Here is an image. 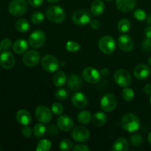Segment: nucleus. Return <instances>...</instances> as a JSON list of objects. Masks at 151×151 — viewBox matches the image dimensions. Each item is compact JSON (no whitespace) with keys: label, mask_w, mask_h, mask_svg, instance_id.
<instances>
[{"label":"nucleus","mask_w":151,"mask_h":151,"mask_svg":"<svg viewBox=\"0 0 151 151\" xmlns=\"http://www.w3.org/2000/svg\"><path fill=\"white\" fill-rule=\"evenodd\" d=\"M16 120L19 123L23 125H27L30 123L32 120V116L30 113L25 109H21L16 114Z\"/></svg>","instance_id":"21"},{"label":"nucleus","mask_w":151,"mask_h":151,"mask_svg":"<svg viewBox=\"0 0 151 151\" xmlns=\"http://www.w3.org/2000/svg\"><path fill=\"white\" fill-rule=\"evenodd\" d=\"M128 140L124 137H120L114 142L112 150L114 151H126L128 150Z\"/></svg>","instance_id":"24"},{"label":"nucleus","mask_w":151,"mask_h":151,"mask_svg":"<svg viewBox=\"0 0 151 151\" xmlns=\"http://www.w3.org/2000/svg\"><path fill=\"white\" fill-rule=\"evenodd\" d=\"M58 127L63 131H71L74 127V122L67 115H61L57 119Z\"/></svg>","instance_id":"16"},{"label":"nucleus","mask_w":151,"mask_h":151,"mask_svg":"<svg viewBox=\"0 0 151 151\" xmlns=\"http://www.w3.org/2000/svg\"><path fill=\"white\" fill-rule=\"evenodd\" d=\"M145 35L146 36V38H151V26H148L144 30Z\"/></svg>","instance_id":"46"},{"label":"nucleus","mask_w":151,"mask_h":151,"mask_svg":"<svg viewBox=\"0 0 151 151\" xmlns=\"http://www.w3.org/2000/svg\"><path fill=\"white\" fill-rule=\"evenodd\" d=\"M134 75L138 80L147 79L150 75V69L145 64H139L134 70Z\"/></svg>","instance_id":"18"},{"label":"nucleus","mask_w":151,"mask_h":151,"mask_svg":"<svg viewBox=\"0 0 151 151\" xmlns=\"http://www.w3.org/2000/svg\"><path fill=\"white\" fill-rule=\"evenodd\" d=\"M73 147V143L72 141L69 139H63L59 144V147L61 150L69 151Z\"/></svg>","instance_id":"36"},{"label":"nucleus","mask_w":151,"mask_h":151,"mask_svg":"<svg viewBox=\"0 0 151 151\" xmlns=\"http://www.w3.org/2000/svg\"><path fill=\"white\" fill-rule=\"evenodd\" d=\"M46 16L50 22L60 23L65 19V12L59 6L52 5L46 10Z\"/></svg>","instance_id":"2"},{"label":"nucleus","mask_w":151,"mask_h":151,"mask_svg":"<svg viewBox=\"0 0 151 151\" xmlns=\"http://www.w3.org/2000/svg\"><path fill=\"white\" fill-rule=\"evenodd\" d=\"M30 25L28 21L25 19H19L16 22V28L21 32H26L29 29Z\"/></svg>","instance_id":"27"},{"label":"nucleus","mask_w":151,"mask_h":151,"mask_svg":"<svg viewBox=\"0 0 151 151\" xmlns=\"http://www.w3.org/2000/svg\"><path fill=\"white\" fill-rule=\"evenodd\" d=\"M66 49L70 52H75L81 49V45L75 41H68L66 44Z\"/></svg>","instance_id":"34"},{"label":"nucleus","mask_w":151,"mask_h":151,"mask_svg":"<svg viewBox=\"0 0 151 151\" xmlns=\"http://www.w3.org/2000/svg\"><path fill=\"white\" fill-rule=\"evenodd\" d=\"M15 65V58L9 51H4L0 54V66L4 69H10Z\"/></svg>","instance_id":"13"},{"label":"nucleus","mask_w":151,"mask_h":151,"mask_svg":"<svg viewBox=\"0 0 151 151\" xmlns=\"http://www.w3.org/2000/svg\"><path fill=\"white\" fill-rule=\"evenodd\" d=\"M142 47L145 51L150 52L151 51V38H147L143 41Z\"/></svg>","instance_id":"41"},{"label":"nucleus","mask_w":151,"mask_h":151,"mask_svg":"<svg viewBox=\"0 0 151 151\" xmlns=\"http://www.w3.org/2000/svg\"><path fill=\"white\" fill-rule=\"evenodd\" d=\"M22 135L24 136L25 137H29V136L31 135V134H32V130H31V128H29V127L25 125V126L22 128Z\"/></svg>","instance_id":"43"},{"label":"nucleus","mask_w":151,"mask_h":151,"mask_svg":"<svg viewBox=\"0 0 151 151\" xmlns=\"http://www.w3.org/2000/svg\"><path fill=\"white\" fill-rule=\"evenodd\" d=\"M82 77L84 81L89 83H97L101 79L100 72L93 67L85 68L83 70Z\"/></svg>","instance_id":"8"},{"label":"nucleus","mask_w":151,"mask_h":151,"mask_svg":"<svg viewBox=\"0 0 151 151\" xmlns=\"http://www.w3.org/2000/svg\"><path fill=\"white\" fill-rule=\"evenodd\" d=\"M27 10V3L25 0H13L9 4L8 10L13 16L23 15Z\"/></svg>","instance_id":"4"},{"label":"nucleus","mask_w":151,"mask_h":151,"mask_svg":"<svg viewBox=\"0 0 151 151\" xmlns=\"http://www.w3.org/2000/svg\"><path fill=\"white\" fill-rule=\"evenodd\" d=\"M147 62H148V63H149V64H150V66H151V57L149 58H148V60H147Z\"/></svg>","instance_id":"52"},{"label":"nucleus","mask_w":151,"mask_h":151,"mask_svg":"<svg viewBox=\"0 0 151 151\" xmlns=\"http://www.w3.org/2000/svg\"><path fill=\"white\" fill-rule=\"evenodd\" d=\"M118 47L124 52H131L134 48V41L128 35H122L117 40Z\"/></svg>","instance_id":"15"},{"label":"nucleus","mask_w":151,"mask_h":151,"mask_svg":"<svg viewBox=\"0 0 151 151\" xmlns=\"http://www.w3.org/2000/svg\"><path fill=\"white\" fill-rule=\"evenodd\" d=\"M47 1L50 3H55V2H58V1H60V0H47Z\"/></svg>","instance_id":"51"},{"label":"nucleus","mask_w":151,"mask_h":151,"mask_svg":"<svg viewBox=\"0 0 151 151\" xmlns=\"http://www.w3.org/2000/svg\"><path fill=\"white\" fill-rule=\"evenodd\" d=\"M44 20V15L42 12H35L31 16V22L34 24H40Z\"/></svg>","instance_id":"31"},{"label":"nucleus","mask_w":151,"mask_h":151,"mask_svg":"<svg viewBox=\"0 0 151 151\" xmlns=\"http://www.w3.org/2000/svg\"><path fill=\"white\" fill-rule=\"evenodd\" d=\"M90 25H91V27L94 29H98L100 27V23L99 21L94 19V20H91L90 22Z\"/></svg>","instance_id":"45"},{"label":"nucleus","mask_w":151,"mask_h":151,"mask_svg":"<svg viewBox=\"0 0 151 151\" xmlns=\"http://www.w3.org/2000/svg\"><path fill=\"white\" fill-rule=\"evenodd\" d=\"M74 151H88L90 150V148L86 146V145L83 144H80L77 145L75 147L73 148Z\"/></svg>","instance_id":"42"},{"label":"nucleus","mask_w":151,"mask_h":151,"mask_svg":"<svg viewBox=\"0 0 151 151\" xmlns=\"http://www.w3.org/2000/svg\"><path fill=\"white\" fill-rule=\"evenodd\" d=\"M121 126L128 132H135L140 127V120L137 115L127 114L121 119Z\"/></svg>","instance_id":"1"},{"label":"nucleus","mask_w":151,"mask_h":151,"mask_svg":"<svg viewBox=\"0 0 151 151\" xmlns=\"http://www.w3.org/2000/svg\"><path fill=\"white\" fill-rule=\"evenodd\" d=\"M117 106V100L112 94H107L102 97L100 100V108L106 112H110L114 110Z\"/></svg>","instance_id":"6"},{"label":"nucleus","mask_w":151,"mask_h":151,"mask_svg":"<svg viewBox=\"0 0 151 151\" xmlns=\"http://www.w3.org/2000/svg\"><path fill=\"white\" fill-rule=\"evenodd\" d=\"M1 46H0V51H1Z\"/></svg>","instance_id":"54"},{"label":"nucleus","mask_w":151,"mask_h":151,"mask_svg":"<svg viewBox=\"0 0 151 151\" xmlns=\"http://www.w3.org/2000/svg\"><path fill=\"white\" fill-rule=\"evenodd\" d=\"M131 22L126 19H122L118 23V29L121 33H126L131 29Z\"/></svg>","instance_id":"28"},{"label":"nucleus","mask_w":151,"mask_h":151,"mask_svg":"<svg viewBox=\"0 0 151 151\" xmlns=\"http://www.w3.org/2000/svg\"><path fill=\"white\" fill-rule=\"evenodd\" d=\"M114 79L115 83L120 87H127L131 84V76L128 71L125 69H117L114 72Z\"/></svg>","instance_id":"5"},{"label":"nucleus","mask_w":151,"mask_h":151,"mask_svg":"<svg viewBox=\"0 0 151 151\" xmlns=\"http://www.w3.org/2000/svg\"><path fill=\"white\" fill-rule=\"evenodd\" d=\"M52 111L56 115H60L63 111V106L59 103H53L52 106Z\"/></svg>","instance_id":"38"},{"label":"nucleus","mask_w":151,"mask_h":151,"mask_svg":"<svg viewBox=\"0 0 151 151\" xmlns=\"http://www.w3.org/2000/svg\"><path fill=\"white\" fill-rule=\"evenodd\" d=\"M144 91L147 94H150V95H151V84L147 83L145 86Z\"/></svg>","instance_id":"47"},{"label":"nucleus","mask_w":151,"mask_h":151,"mask_svg":"<svg viewBox=\"0 0 151 151\" xmlns=\"http://www.w3.org/2000/svg\"><path fill=\"white\" fill-rule=\"evenodd\" d=\"M92 122L95 126H102L107 122V116L103 112H97L93 116Z\"/></svg>","instance_id":"26"},{"label":"nucleus","mask_w":151,"mask_h":151,"mask_svg":"<svg viewBox=\"0 0 151 151\" xmlns=\"http://www.w3.org/2000/svg\"><path fill=\"white\" fill-rule=\"evenodd\" d=\"M66 81H67V79H66V73L64 72H63V71H58V72H57L55 74L52 78L53 83L57 87L63 86L66 83Z\"/></svg>","instance_id":"25"},{"label":"nucleus","mask_w":151,"mask_h":151,"mask_svg":"<svg viewBox=\"0 0 151 151\" xmlns=\"http://www.w3.org/2000/svg\"><path fill=\"white\" fill-rule=\"evenodd\" d=\"M41 66H42L43 69L47 72H54L58 69L60 64H59V61L56 58L48 55L44 56L42 58Z\"/></svg>","instance_id":"7"},{"label":"nucleus","mask_w":151,"mask_h":151,"mask_svg":"<svg viewBox=\"0 0 151 151\" xmlns=\"http://www.w3.org/2000/svg\"><path fill=\"white\" fill-rule=\"evenodd\" d=\"M105 10V4L102 0H94L91 5V12L94 16H99Z\"/></svg>","instance_id":"22"},{"label":"nucleus","mask_w":151,"mask_h":151,"mask_svg":"<svg viewBox=\"0 0 151 151\" xmlns=\"http://www.w3.org/2000/svg\"><path fill=\"white\" fill-rule=\"evenodd\" d=\"M100 75H101L102 76H104V77L108 76V75H109V69H106V68H103V69L100 70Z\"/></svg>","instance_id":"48"},{"label":"nucleus","mask_w":151,"mask_h":151,"mask_svg":"<svg viewBox=\"0 0 151 151\" xmlns=\"http://www.w3.org/2000/svg\"><path fill=\"white\" fill-rule=\"evenodd\" d=\"M116 41L111 36H103L98 41L99 49L106 55L112 54L116 50Z\"/></svg>","instance_id":"3"},{"label":"nucleus","mask_w":151,"mask_h":151,"mask_svg":"<svg viewBox=\"0 0 151 151\" xmlns=\"http://www.w3.org/2000/svg\"><path fill=\"white\" fill-rule=\"evenodd\" d=\"M27 42L22 38H19L16 40L13 44V50L17 54H22L27 50Z\"/></svg>","instance_id":"23"},{"label":"nucleus","mask_w":151,"mask_h":151,"mask_svg":"<svg viewBox=\"0 0 151 151\" xmlns=\"http://www.w3.org/2000/svg\"><path fill=\"white\" fill-rule=\"evenodd\" d=\"M107 1H109V0H107Z\"/></svg>","instance_id":"55"},{"label":"nucleus","mask_w":151,"mask_h":151,"mask_svg":"<svg viewBox=\"0 0 151 151\" xmlns=\"http://www.w3.org/2000/svg\"><path fill=\"white\" fill-rule=\"evenodd\" d=\"M131 142L134 146H139L142 143V137L138 134H133L131 137Z\"/></svg>","instance_id":"37"},{"label":"nucleus","mask_w":151,"mask_h":151,"mask_svg":"<svg viewBox=\"0 0 151 151\" xmlns=\"http://www.w3.org/2000/svg\"><path fill=\"white\" fill-rule=\"evenodd\" d=\"M35 116L41 123H47L50 122L52 117V111L47 106H39L35 110Z\"/></svg>","instance_id":"11"},{"label":"nucleus","mask_w":151,"mask_h":151,"mask_svg":"<svg viewBox=\"0 0 151 151\" xmlns=\"http://www.w3.org/2000/svg\"><path fill=\"white\" fill-rule=\"evenodd\" d=\"M150 104H151V95H150Z\"/></svg>","instance_id":"53"},{"label":"nucleus","mask_w":151,"mask_h":151,"mask_svg":"<svg viewBox=\"0 0 151 151\" xmlns=\"http://www.w3.org/2000/svg\"><path fill=\"white\" fill-rule=\"evenodd\" d=\"M69 91L65 88H59L55 92L56 98L60 100H66L69 97Z\"/></svg>","instance_id":"35"},{"label":"nucleus","mask_w":151,"mask_h":151,"mask_svg":"<svg viewBox=\"0 0 151 151\" xmlns=\"http://www.w3.org/2000/svg\"><path fill=\"white\" fill-rule=\"evenodd\" d=\"M72 102L74 106L78 109H83L86 107L88 103V98L83 93L78 91L75 92L72 97Z\"/></svg>","instance_id":"17"},{"label":"nucleus","mask_w":151,"mask_h":151,"mask_svg":"<svg viewBox=\"0 0 151 151\" xmlns=\"http://www.w3.org/2000/svg\"><path fill=\"white\" fill-rule=\"evenodd\" d=\"M72 21L77 25H86L91 21V16L86 10H78L72 15Z\"/></svg>","instance_id":"9"},{"label":"nucleus","mask_w":151,"mask_h":151,"mask_svg":"<svg viewBox=\"0 0 151 151\" xmlns=\"http://www.w3.org/2000/svg\"><path fill=\"white\" fill-rule=\"evenodd\" d=\"M51 142L47 139H42L38 142L36 147V151H48L51 148Z\"/></svg>","instance_id":"30"},{"label":"nucleus","mask_w":151,"mask_h":151,"mask_svg":"<svg viewBox=\"0 0 151 151\" xmlns=\"http://www.w3.org/2000/svg\"><path fill=\"white\" fill-rule=\"evenodd\" d=\"M72 137L75 141L83 142L87 141L90 137V132L88 128L83 126H78L73 130Z\"/></svg>","instance_id":"12"},{"label":"nucleus","mask_w":151,"mask_h":151,"mask_svg":"<svg viewBox=\"0 0 151 151\" xmlns=\"http://www.w3.org/2000/svg\"><path fill=\"white\" fill-rule=\"evenodd\" d=\"M147 23L150 26H151V14L149 15L147 17Z\"/></svg>","instance_id":"49"},{"label":"nucleus","mask_w":151,"mask_h":151,"mask_svg":"<svg viewBox=\"0 0 151 151\" xmlns=\"http://www.w3.org/2000/svg\"><path fill=\"white\" fill-rule=\"evenodd\" d=\"M147 140H148V142L151 145V132L148 134V137H147Z\"/></svg>","instance_id":"50"},{"label":"nucleus","mask_w":151,"mask_h":151,"mask_svg":"<svg viewBox=\"0 0 151 151\" xmlns=\"http://www.w3.org/2000/svg\"><path fill=\"white\" fill-rule=\"evenodd\" d=\"M0 46H1V48L3 49V50H8V49H10L12 46L11 40L9 39V38H4V39H3L2 41H1V42H0Z\"/></svg>","instance_id":"40"},{"label":"nucleus","mask_w":151,"mask_h":151,"mask_svg":"<svg viewBox=\"0 0 151 151\" xmlns=\"http://www.w3.org/2000/svg\"><path fill=\"white\" fill-rule=\"evenodd\" d=\"M45 40V33L42 30H35L29 36L28 42L32 48H39L44 44Z\"/></svg>","instance_id":"10"},{"label":"nucleus","mask_w":151,"mask_h":151,"mask_svg":"<svg viewBox=\"0 0 151 151\" xmlns=\"http://www.w3.org/2000/svg\"><path fill=\"white\" fill-rule=\"evenodd\" d=\"M137 4V0H116V6L117 9L124 13L131 11Z\"/></svg>","instance_id":"19"},{"label":"nucleus","mask_w":151,"mask_h":151,"mask_svg":"<svg viewBox=\"0 0 151 151\" xmlns=\"http://www.w3.org/2000/svg\"><path fill=\"white\" fill-rule=\"evenodd\" d=\"M122 97L126 101H131L134 97V90L130 88L125 87L122 91Z\"/></svg>","instance_id":"32"},{"label":"nucleus","mask_w":151,"mask_h":151,"mask_svg":"<svg viewBox=\"0 0 151 151\" xmlns=\"http://www.w3.org/2000/svg\"><path fill=\"white\" fill-rule=\"evenodd\" d=\"M91 119V115L90 112L87 111H82L78 115V120L80 123L87 124L90 122Z\"/></svg>","instance_id":"29"},{"label":"nucleus","mask_w":151,"mask_h":151,"mask_svg":"<svg viewBox=\"0 0 151 151\" xmlns=\"http://www.w3.org/2000/svg\"><path fill=\"white\" fill-rule=\"evenodd\" d=\"M67 85L68 87L71 90L76 91V90L80 89L83 86V81L82 78L78 75H70L67 79Z\"/></svg>","instance_id":"20"},{"label":"nucleus","mask_w":151,"mask_h":151,"mask_svg":"<svg viewBox=\"0 0 151 151\" xmlns=\"http://www.w3.org/2000/svg\"><path fill=\"white\" fill-rule=\"evenodd\" d=\"M46 132V127L41 123L36 124L33 128V134L36 137H41L44 135Z\"/></svg>","instance_id":"33"},{"label":"nucleus","mask_w":151,"mask_h":151,"mask_svg":"<svg viewBox=\"0 0 151 151\" xmlns=\"http://www.w3.org/2000/svg\"><path fill=\"white\" fill-rule=\"evenodd\" d=\"M28 3L32 7H39L43 4L44 0H28Z\"/></svg>","instance_id":"44"},{"label":"nucleus","mask_w":151,"mask_h":151,"mask_svg":"<svg viewBox=\"0 0 151 151\" xmlns=\"http://www.w3.org/2000/svg\"><path fill=\"white\" fill-rule=\"evenodd\" d=\"M40 55L35 50H29L23 56V62L27 66H35L39 63Z\"/></svg>","instance_id":"14"},{"label":"nucleus","mask_w":151,"mask_h":151,"mask_svg":"<svg viewBox=\"0 0 151 151\" xmlns=\"http://www.w3.org/2000/svg\"><path fill=\"white\" fill-rule=\"evenodd\" d=\"M134 16L138 21H143L146 19V13L142 9H137L134 11Z\"/></svg>","instance_id":"39"}]
</instances>
